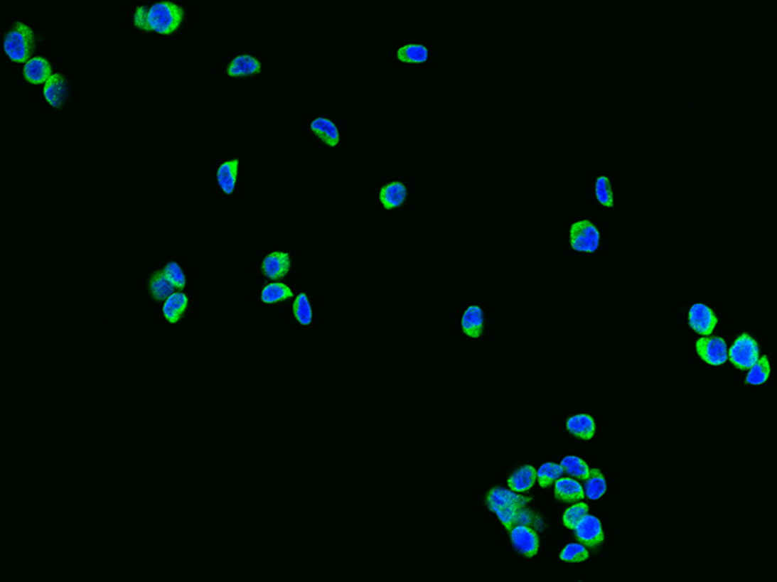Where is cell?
Segmentation results:
<instances>
[{
    "instance_id": "cell-27",
    "label": "cell",
    "mask_w": 777,
    "mask_h": 582,
    "mask_svg": "<svg viewBox=\"0 0 777 582\" xmlns=\"http://www.w3.org/2000/svg\"><path fill=\"white\" fill-rule=\"evenodd\" d=\"M559 466L564 470L565 474L569 475L570 478H575L578 480H586L589 478V465L581 460L579 457H575V456H567L564 460H561Z\"/></svg>"
},
{
    "instance_id": "cell-26",
    "label": "cell",
    "mask_w": 777,
    "mask_h": 582,
    "mask_svg": "<svg viewBox=\"0 0 777 582\" xmlns=\"http://www.w3.org/2000/svg\"><path fill=\"white\" fill-rule=\"evenodd\" d=\"M771 374L770 360L767 355H761L756 364L750 367L745 378V383L750 386H761L768 381Z\"/></svg>"
},
{
    "instance_id": "cell-11",
    "label": "cell",
    "mask_w": 777,
    "mask_h": 582,
    "mask_svg": "<svg viewBox=\"0 0 777 582\" xmlns=\"http://www.w3.org/2000/svg\"><path fill=\"white\" fill-rule=\"evenodd\" d=\"M408 189L402 181H392L382 185L378 193V200L387 211L402 208L407 201Z\"/></svg>"
},
{
    "instance_id": "cell-6",
    "label": "cell",
    "mask_w": 777,
    "mask_h": 582,
    "mask_svg": "<svg viewBox=\"0 0 777 582\" xmlns=\"http://www.w3.org/2000/svg\"><path fill=\"white\" fill-rule=\"evenodd\" d=\"M700 359L712 367H722L728 361V345L720 337H701L696 342Z\"/></svg>"
},
{
    "instance_id": "cell-17",
    "label": "cell",
    "mask_w": 777,
    "mask_h": 582,
    "mask_svg": "<svg viewBox=\"0 0 777 582\" xmlns=\"http://www.w3.org/2000/svg\"><path fill=\"white\" fill-rule=\"evenodd\" d=\"M554 496L561 502L575 503L582 501L586 495L581 483L577 482L573 478L561 476L554 483Z\"/></svg>"
},
{
    "instance_id": "cell-34",
    "label": "cell",
    "mask_w": 777,
    "mask_h": 582,
    "mask_svg": "<svg viewBox=\"0 0 777 582\" xmlns=\"http://www.w3.org/2000/svg\"><path fill=\"white\" fill-rule=\"evenodd\" d=\"M515 525H527V527H532L534 529H539V531L545 529V524L542 522V517L535 514L534 511L529 510L526 506H523L520 510L517 511L516 517H515Z\"/></svg>"
},
{
    "instance_id": "cell-1",
    "label": "cell",
    "mask_w": 777,
    "mask_h": 582,
    "mask_svg": "<svg viewBox=\"0 0 777 582\" xmlns=\"http://www.w3.org/2000/svg\"><path fill=\"white\" fill-rule=\"evenodd\" d=\"M531 500L532 497H523L510 489L508 490L496 487L487 493L486 505L488 510L498 515L501 524L509 532L515 525L517 511L526 506Z\"/></svg>"
},
{
    "instance_id": "cell-13",
    "label": "cell",
    "mask_w": 777,
    "mask_h": 582,
    "mask_svg": "<svg viewBox=\"0 0 777 582\" xmlns=\"http://www.w3.org/2000/svg\"><path fill=\"white\" fill-rule=\"evenodd\" d=\"M43 96L52 108L61 109L68 99V82L63 74H53L43 86Z\"/></svg>"
},
{
    "instance_id": "cell-12",
    "label": "cell",
    "mask_w": 777,
    "mask_h": 582,
    "mask_svg": "<svg viewBox=\"0 0 777 582\" xmlns=\"http://www.w3.org/2000/svg\"><path fill=\"white\" fill-rule=\"evenodd\" d=\"M22 75L30 85H45L47 80L53 75L52 66L48 60L37 56L30 58L26 64L23 65Z\"/></svg>"
},
{
    "instance_id": "cell-28",
    "label": "cell",
    "mask_w": 777,
    "mask_h": 582,
    "mask_svg": "<svg viewBox=\"0 0 777 582\" xmlns=\"http://www.w3.org/2000/svg\"><path fill=\"white\" fill-rule=\"evenodd\" d=\"M293 315L302 326H309L313 323V308L309 296L305 293H299L293 302Z\"/></svg>"
},
{
    "instance_id": "cell-33",
    "label": "cell",
    "mask_w": 777,
    "mask_h": 582,
    "mask_svg": "<svg viewBox=\"0 0 777 582\" xmlns=\"http://www.w3.org/2000/svg\"><path fill=\"white\" fill-rule=\"evenodd\" d=\"M164 272L166 274L167 280L173 284V286L178 291L184 290L187 285V279L183 272L182 266H179L176 262H168L164 268Z\"/></svg>"
},
{
    "instance_id": "cell-7",
    "label": "cell",
    "mask_w": 777,
    "mask_h": 582,
    "mask_svg": "<svg viewBox=\"0 0 777 582\" xmlns=\"http://www.w3.org/2000/svg\"><path fill=\"white\" fill-rule=\"evenodd\" d=\"M688 325L690 329L701 337L712 335L718 325V317L709 306L702 303L693 304L688 312Z\"/></svg>"
},
{
    "instance_id": "cell-23",
    "label": "cell",
    "mask_w": 777,
    "mask_h": 582,
    "mask_svg": "<svg viewBox=\"0 0 777 582\" xmlns=\"http://www.w3.org/2000/svg\"><path fill=\"white\" fill-rule=\"evenodd\" d=\"M294 293L288 285L280 281H272L264 285L261 291V301L264 304H277L291 299Z\"/></svg>"
},
{
    "instance_id": "cell-25",
    "label": "cell",
    "mask_w": 777,
    "mask_h": 582,
    "mask_svg": "<svg viewBox=\"0 0 777 582\" xmlns=\"http://www.w3.org/2000/svg\"><path fill=\"white\" fill-rule=\"evenodd\" d=\"M583 489H584V495L592 501L601 498L606 493V489H608L606 479L599 468L589 470V478L584 480Z\"/></svg>"
},
{
    "instance_id": "cell-24",
    "label": "cell",
    "mask_w": 777,
    "mask_h": 582,
    "mask_svg": "<svg viewBox=\"0 0 777 582\" xmlns=\"http://www.w3.org/2000/svg\"><path fill=\"white\" fill-rule=\"evenodd\" d=\"M397 58L402 64H425L429 60L428 47L420 43L404 44L397 50Z\"/></svg>"
},
{
    "instance_id": "cell-9",
    "label": "cell",
    "mask_w": 777,
    "mask_h": 582,
    "mask_svg": "<svg viewBox=\"0 0 777 582\" xmlns=\"http://www.w3.org/2000/svg\"><path fill=\"white\" fill-rule=\"evenodd\" d=\"M573 531L575 539L579 541V544L589 549L600 546L605 539L600 520L589 514L582 519Z\"/></svg>"
},
{
    "instance_id": "cell-3",
    "label": "cell",
    "mask_w": 777,
    "mask_h": 582,
    "mask_svg": "<svg viewBox=\"0 0 777 582\" xmlns=\"http://www.w3.org/2000/svg\"><path fill=\"white\" fill-rule=\"evenodd\" d=\"M3 48L11 61L26 64L36 52V34L26 23L16 21L4 36Z\"/></svg>"
},
{
    "instance_id": "cell-15",
    "label": "cell",
    "mask_w": 777,
    "mask_h": 582,
    "mask_svg": "<svg viewBox=\"0 0 777 582\" xmlns=\"http://www.w3.org/2000/svg\"><path fill=\"white\" fill-rule=\"evenodd\" d=\"M261 61L250 55H239L227 66V74L231 78H247L259 74Z\"/></svg>"
},
{
    "instance_id": "cell-20",
    "label": "cell",
    "mask_w": 777,
    "mask_h": 582,
    "mask_svg": "<svg viewBox=\"0 0 777 582\" xmlns=\"http://www.w3.org/2000/svg\"><path fill=\"white\" fill-rule=\"evenodd\" d=\"M537 479V470L530 465H525L509 476L507 484L510 490L516 493H525L534 487Z\"/></svg>"
},
{
    "instance_id": "cell-2",
    "label": "cell",
    "mask_w": 777,
    "mask_h": 582,
    "mask_svg": "<svg viewBox=\"0 0 777 582\" xmlns=\"http://www.w3.org/2000/svg\"><path fill=\"white\" fill-rule=\"evenodd\" d=\"M184 20V9L173 1H157L148 8V33L160 36H171L181 28Z\"/></svg>"
},
{
    "instance_id": "cell-5",
    "label": "cell",
    "mask_w": 777,
    "mask_h": 582,
    "mask_svg": "<svg viewBox=\"0 0 777 582\" xmlns=\"http://www.w3.org/2000/svg\"><path fill=\"white\" fill-rule=\"evenodd\" d=\"M761 357V348L756 339L742 333L728 348V360L739 370H749Z\"/></svg>"
},
{
    "instance_id": "cell-10",
    "label": "cell",
    "mask_w": 777,
    "mask_h": 582,
    "mask_svg": "<svg viewBox=\"0 0 777 582\" xmlns=\"http://www.w3.org/2000/svg\"><path fill=\"white\" fill-rule=\"evenodd\" d=\"M291 255L285 252H269L261 264V274L269 281H282L291 271Z\"/></svg>"
},
{
    "instance_id": "cell-30",
    "label": "cell",
    "mask_w": 777,
    "mask_h": 582,
    "mask_svg": "<svg viewBox=\"0 0 777 582\" xmlns=\"http://www.w3.org/2000/svg\"><path fill=\"white\" fill-rule=\"evenodd\" d=\"M562 475H564V470L559 465L548 462V463L542 465L537 470V480L542 488H548V487H551L552 484H554L556 480H559Z\"/></svg>"
},
{
    "instance_id": "cell-35",
    "label": "cell",
    "mask_w": 777,
    "mask_h": 582,
    "mask_svg": "<svg viewBox=\"0 0 777 582\" xmlns=\"http://www.w3.org/2000/svg\"><path fill=\"white\" fill-rule=\"evenodd\" d=\"M148 8L146 6H141V7L136 8V12L134 15V26L136 29L143 30L148 33V25H146V17H148Z\"/></svg>"
},
{
    "instance_id": "cell-29",
    "label": "cell",
    "mask_w": 777,
    "mask_h": 582,
    "mask_svg": "<svg viewBox=\"0 0 777 582\" xmlns=\"http://www.w3.org/2000/svg\"><path fill=\"white\" fill-rule=\"evenodd\" d=\"M595 197L597 202L604 208L606 209L614 208V194H613L611 179L608 176L601 175L596 179Z\"/></svg>"
},
{
    "instance_id": "cell-14",
    "label": "cell",
    "mask_w": 777,
    "mask_h": 582,
    "mask_svg": "<svg viewBox=\"0 0 777 582\" xmlns=\"http://www.w3.org/2000/svg\"><path fill=\"white\" fill-rule=\"evenodd\" d=\"M310 129L313 131L314 135L329 148H336L340 144V140H341L340 129L332 119L326 117H318L310 124Z\"/></svg>"
},
{
    "instance_id": "cell-4",
    "label": "cell",
    "mask_w": 777,
    "mask_h": 582,
    "mask_svg": "<svg viewBox=\"0 0 777 582\" xmlns=\"http://www.w3.org/2000/svg\"><path fill=\"white\" fill-rule=\"evenodd\" d=\"M600 230L589 219H582L570 225L569 244L574 252L595 254L600 247Z\"/></svg>"
},
{
    "instance_id": "cell-19",
    "label": "cell",
    "mask_w": 777,
    "mask_h": 582,
    "mask_svg": "<svg viewBox=\"0 0 777 582\" xmlns=\"http://www.w3.org/2000/svg\"><path fill=\"white\" fill-rule=\"evenodd\" d=\"M567 430L575 438L591 440L596 433L595 419L589 414H575L567 419Z\"/></svg>"
},
{
    "instance_id": "cell-18",
    "label": "cell",
    "mask_w": 777,
    "mask_h": 582,
    "mask_svg": "<svg viewBox=\"0 0 777 582\" xmlns=\"http://www.w3.org/2000/svg\"><path fill=\"white\" fill-rule=\"evenodd\" d=\"M188 296L183 291H175L170 295L162 306V313L167 323L171 325L179 323L188 308Z\"/></svg>"
},
{
    "instance_id": "cell-22",
    "label": "cell",
    "mask_w": 777,
    "mask_h": 582,
    "mask_svg": "<svg viewBox=\"0 0 777 582\" xmlns=\"http://www.w3.org/2000/svg\"><path fill=\"white\" fill-rule=\"evenodd\" d=\"M237 173H239V159L223 162L217 170V181H218L219 188L227 195H231L235 190Z\"/></svg>"
},
{
    "instance_id": "cell-8",
    "label": "cell",
    "mask_w": 777,
    "mask_h": 582,
    "mask_svg": "<svg viewBox=\"0 0 777 582\" xmlns=\"http://www.w3.org/2000/svg\"><path fill=\"white\" fill-rule=\"evenodd\" d=\"M510 542L517 553L526 558H532L539 550V534L532 527L515 525L510 531Z\"/></svg>"
},
{
    "instance_id": "cell-16",
    "label": "cell",
    "mask_w": 777,
    "mask_h": 582,
    "mask_svg": "<svg viewBox=\"0 0 777 582\" xmlns=\"http://www.w3.org/2000/svg\"><path fill=\"white\" fill-rule=\"evenodd\" d=\"M461 330L469 338H480L485 330V313L480 306H469L461 317Z\"/></svg>"
},
{
    "instance_id": "cell-31",
    "label": "cell",
    "mask_w": 777,
    "mask_h": 582,
    "mask_svg": "<svg viewBox=\"0 0 777 582\" xmlns=\"http://www.w3.org/2000/svg\"><path fill=\"white\" fill-rule=\"evenodd\" d=\"M589 514V505L584 502H575L564 512L562 522L569 529H574L583 517Z\"/></svg>"
},
{
    "instance_id": "cell-32",
    "label": "cell",
    "mask_w": 777,
    "mask_h": 582,
    "mask_svg": "<svg viewBox=\"0 0 777 582\" xmlns=\"http://www.w3.org/2000/svg\"><path fill=\"white\" fill-rule=\"evenodd\" d=\"M589 553L587 547L582 544H569L559 553V559L567 563H582L589 559Z\"/></svg>"
},
{
    "instance_id": "cell-21",
    "label": "cell",
    "mask_w": 777,
    "mask_h": 582,
    "mask_svg": "<svg viewBox=\"0 0 777 582\" xmlns=\"http://www.w3.org/2000/svg\"><path fill=\"white\" fill-rule=\"evenodd\" d=\"M148 290H149V295L152 296L153 301L160 303L165 302L170 295L174 294L176 289L173 286V284L170 281L167 280L164 269L162 271L159 269L151 276L149 284H148Z\"/></svg>"
}]
</instances>
